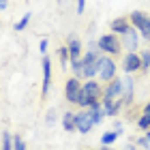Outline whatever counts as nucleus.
Here are the masks:
<instances>
[{"mask_svg":"<svg viewBox=\"0 0 150 150\" xmlns=\"http://www.w3.org/2000/svg\"><path fill=\"white\" fill-rule=\"evenodd\" d=\"M122 103H125V84L120 79H112L110 86L103 90V105L107 116H118Z\"/></svg>","mask_w":150,"mask_h":150,"instance_id":"f257e3e1","label":"nucleus"},{"mask_svg":"<svg viewBox=\"0 0 150 150\" xmlns=\"http://www.w3.org/2000/svg\"><path fill=\"white\" fill-rule=\"evenodd\" d=\"M99 60L101 56L94 50H90L86 54L84 58H81V73H79V77H94V75H99Z\"/></svg>","mask_w":150,"mask_h":150,"instance_id":"f03ea898","label":"nucleus"},{"mask_svg":"<svg viewBox=\"0 0 150 150\" xmlns=\"http://www.w3.org/2000/svg\"><path fill=\"white\" fill-rule=\"evenodd\" d=\"M97 47H99L101 52H105V54L118 56L120 50H122V43H120V39L116 37V35H103V37L97 41Z\"/></svg>","mask_w":150,"mask_h":150,"instance_id":"7ed1b4c3","label":"nucleus"},{"mask_svg":"<svg viewBox=\"0 0 150 150\" xmlns=\"http://www.w3.org/2000/svg\"><path fill=\"white\" fill-rule=\"evenodd\" d=\"M129 19H131V24L142 32V37H144V39H150V17L146 15V13H142V11H133Z\"/></svg>","mask_w":150,"mask_h":150,"instance_id":"20e7f679","label":"nucleus"},{"mask_svg":"<svg viewBox=\"0 0 150 150\" xmlns=\"http://www.w3.org/2000/svg\"><path fill=\"white\" fill-rule=\"evenodd\" d=\"M99 75H101V79H105V81L116 79V64H114L112 58H103L101 56V60H99Z\"/></svg>","mask_w":150,"mask_h":150,"instance_id":"39448f33","label":"nucleus"},{"mask_svg":"<svg viewBox=\"0 0 150 150\" xmlns=\"http://www.w3.org/2000/svg\"><path fill=\"white\" fill-rule=\"evenodd\" d=\"M75 127H77V131L79 133H88L90 129L94 127V120H92V116H90V112H81V114H77L75 116Z\"/></svg>","mask_w":150,"mask_h":150,"instance_id":"423d86ee","label":"nucleus"},{"mask_svg":"<svg viewBox=\"0 0 150 150\" xmlns=\"http://www.w3.org/2000/svg\"><path fill=\"white\" fill-rule=\"evenodd\" d=\"M81 90V84H79V79L77 77H71L69 81H67V86H64V97L69 103H77V94Z\"/></svg>","mask_w":150,"mask_h":150,"instance_id":"0eeeda50","label":"nucleus"},{"mask_svg":"<svg viewBox=\"0 0 150 150\" xmlns=\"http://www.w3.org/2000/svg\"><path fill=\"white\" fill-rule=\"evenodd\" d=\"M137 43H139V35H137V28H129L125 35H122V47H127L129 52H135L137 50Z\"/></svg>","mask_w":150,"mask_h":150,"instance_id":"6e6552de","label":"nucleus"},{"mask_svg":"<svg viewBox=\"0 0 150 150\" xmlns=\"http://www.w3.org/2000/svg\"><path fill=\"white\" fill-rule=\"evenodd\" d=\"M122 69H125L127 73H135L142 69V56H137L135 52H129L125 62H122Z\"/></svg>","mask_w":150,"mask_h":150,"instance_id":"1a4fd4ad","label":"nucleus"},{"mask_svg":"<svg viewBox=\"0 0 150 150\" xmlns=\"http://www.w3.org/2000/svg\"><path fill=\"white\" fill-rule=\"evenodd\" d=\"M50 84H52V60L43 58V92H41V99L47 97L50 92Z\"/></svg>","mask_w":150,"mask_h":150,"instance_id":"9d476101","label":"nucleus"},{"mask_svg":"<svg viewBox=\"0 0 150 150\" xmlns=\"http://www.w3.org/2000/svg\"><path fill=\"white\" fill-rule=\"evenodd\" d=\"M88 112H90L92 120H94V125H101V120H103L105 116H107V112H105V105H101L99 101H97V103H94V105H92Z\"/></svg>","mask_w":150,"mask_h":150,"instance_id":"9b49d317","label":"nucleus"},{"mask_svg":"<svg viewBox=\"0 0 150 150\" xmlns=\"http://www.w3.org/2000/svg\"><path fill=\"white\" fill-rule=\"evenodd\" d=\"M129 22H131V19H125V17L114 19V22H112V30H114V35H120V37H122L129 28H131V24H129Z\"/></svg>","mask_w":150,"mask_h":150,"instance_id":"f8f14e48","label":"nucleus"},{"mask_svg":"<svg viewBox=\"0 0 150 150\" xmlns=\"http://www.w3.org/2000/svg\"><path fill=\"white\" fill-rule=\"evenodd\" d=\"M67 43H69V52H71V62H73V60H81V58H79V54H81V43H79V39H77V37H71Z\"/></svg>","mask_w":150,"mask_h":150,"instance_id":"ddd939ff","label":"nucleus"},{"mask_svg":"<svg viewBox=\"0 0 150 150\" xmlns=\"http://www.w3.org/2000/svg\"><path fill=\"white\" fill-rule=\"evenodd\" d=\"M84 90L90 94L94 101H99V99H101V86H99L94 79H88V81H86V84H84Z\"/></svg>","mask_w":150,"mask_h":150,"instance_id":"4468645a","label":"nucleus"},{"mask_svg":"<svg viewBox=\"0 0 150 150\" xmlns=\"http://www.w3.org/2000/svg\"><path fill=\"white\" fill-rule=\"evenodd\" d=\"M122 84H125V103L129 105V103L133 101V79H131V77H125Z\"/></svg>","mask_w":150,"mask_h":150,"instance_id":"2eb2a0df","label":"nucleus"},{"mask_svg":"<svg viewBox=\"0 0 150 150\" xmlns=\"http://www.w3.org/2000/svg\"><path fill=\"white\" fill-rule=\"evenodd\" d=\"M62 127H64V131H75V129H77V127H75V116L73 114L67 112L62 116Z\"/></svg>","mask_w":150,"mask_h":150,"instance_id":"dca6fc26","label":"nucleus"},{"mask_svg":"<svg viewBox=\"0 0 150 150\" xmlns=\"http://www.w3.org/2000/svg\"><path fill=\"white\" fill-rule=\"evenodd\" d=\"M58 54H60V64H62V69H67V62L71 60V52L67 50V47H60Z\"/></svg>","mask_w":150,"mask_h":150,"instance_id":"f3484780","label":"nucleus"},{"mask_svg":"<svg viewBox=\"0 0 150 150\" xmlns=\"http://www.w3.org/2000/svg\"><path fill=\"white\" fill-rule=\"evenodd\" d=\"M118 131H110V133H105L103 135V137H101V144H103V146H107V144H112V142H116V139H118Z\"/></svg>","mask_w":150,"mask_h":150,"instance_id":"a211bd4d","label":"nucleus"},{"mask_svg":"<svg viewBox=\"0 0 150 150\" xmlns=\"http://www.w3.org/2000/svg\"><path fill=\"white\" fill-rule=\"evenodd\" d=\"M137 129H142V131H150V116L148 114H144L137 120Z\"/></svg>","mask_w":150,"mask_h":150,"instance_id":"6ab92c4d","label":"nucleus"},{"mask_svg":"<svg viewBox=\"0 0 150 150\" xmlns=\"http://www.w3.org/2000/svg\"><path fill=\"white\" fill-rule=\"evenodd\" d=\"M30 17H32L30 13H26V15H24V17H22V19H19V22L15 24V30H17V32H19V30H24L26 26H28V22H30Z\"/></svg>","mask_w":150,"mask_h":150,"instance_id":"aec40b11","label":"nucleus"},{"mask_svg":"<svg viewBox=\"0 0 150 150\" xmlns=\"http://www.w3.org/2000/svg\"><path fill=\"white\" fill-rule=\"evenodd\" d=\"M142 69H144V71L150 69V52H144V54H142Z\"/></svg>","mask_w":150,"mask_h":150,"instance_id":"412c9836","label":"nucleus"},{"mask_svg":"<svg viewBox=\"0 0 150 150\" xmlns=\"http://www.w3.org/2000/svg\"><path fill=\"white\" fill-rule=\"evenodd\" d=\"M2 150H11V135L9 133H2Z\"/></svg>","mask_w":150,"mask_h":150,"instance_id":"4be33fe9","label":"nucleus"},{"mask_svg":"<svg viewBox=\"0 0 150 150\" xmlns=\"http://www.w3.org/2000/svg\"><path fill=\"white\" fill-rule=\"evenodd\" d=\"M137 144H142L146 150H150V139H148V137H142V139H137Z\"/></svg>","mask_w":150,"mask_h":150,"instance_id":"5701e85b","label":"nucleus"},{"mask_svg":"<svg viewBox=\"0 0 150 150\" xmlns=\"http://www.w3.org/2000/svg\"><path fill=\"white\" fill-rule=\"evenodd\" d=\"M84 9H86V0H77V13L79 15L84 13Z\"/></svg>","mask_w":150,"mask_h":150,"instance_id":"b1692460","label":"nucleus"},{"mask_svg":"<svg viewBox=\"0 0 150 150\" xmlns=\"http://www.w3.org/2000/svg\"><path fill=\"white\" fill-rule=\"evenodd\" d=\"M26 146H24V142L19 139V137H15V150H24Z\"/></svg>","mask_w":150,"mask_h":150,"instance_id":"393cba45","label":"nucleus"},{"mask_svg":"<svg viewBox=\"0 0 150 150\" xmlns=\"http://www.w3.org/2000/svg\"><path fill=\"white\" fill-rule=\"evenodd\" d=\"M39 50L43 52V54L47 52V39H43V41H41V43H39Z\"/></svg>","mask_w":150,"mask_h":150,"instance_id":"a878e982","label":"nucleus"},{"mask_svg":"<svg viewBox=\"0 0 150 150\" xmlns=\"http://www.w3.org/2000/svg\"><path fill=\"white\" fill-rule=\"evenodd\" d=\"M144 114H148V116H150V101H148V103H146V107H144Z\"/></svg>","mask_w":150,"mask_h":150,"instance_id":"bb28decb","label":"nucleus"},{"mask_svg":"<svg viewBox=\"0 0 150 150\" xmlns=\"http://www.w3.org/2000/svg\"><path fill=\"white\" fill-rule=\"evenodd\" d=\"M127 150H135V148H133V146H129V148H127Z\"/></svg>","mask_w":150,"mask_h":150,"instance_id":"cd10ccee","label":"nucleus"},{"mask_svg":"<svg viewBox=\"0 0 150 150\" xmlns=\"http://www.w3.org/2000/svg\"><path fill=\"white\" fill-rule=\"evenodd\" d=\"M101 150H107V146H103V148H101Z\"/></svg>","mask_w":150,"mask_h":150,"instance_id":"c85d7f7f","label":"nucleus"}]
</instances>
